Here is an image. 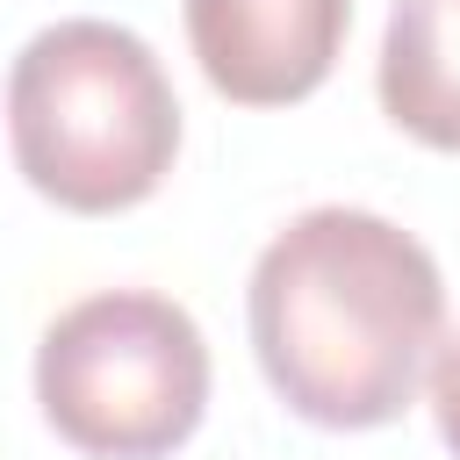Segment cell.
<instances>
[{
    "label": "cell",
    "mask_w": 460,
    "mask_h": 460,
    "mask_svg": "<svg viewBox=\"0 0 460 460\" xmlns=\"http://www.w3.org/2000/svg\"><path fill=\"white\" fill-rule=\"evenodd\" d=\"M352 29V0H187V43L237 108H288L316 93Z\"/></svg>",
    "instance_id": "277c9868"
},
{
    "label": "cell",
    "mask_w": 460,
    "mask_h": 460,
    "mask_svg": "<svg viewBox=\"0 0 460 460\" xmlns=\"http://www.w3.org/2000/svg\"><path fill=\"white\" fill-rule=\"evenodd\" d=\"M7 137L29 187L72 216L158 194L180 151V101L151 43L122 22H50L7 72Z\"/></svg>",
    "instance_id": "7a4b0ae2"
},
{
    "label": "cell",
    "mask_w": 460,
    "mask_h": 460,
    "mask_svg": "<svg viewBox=\"0 0 460 460\" xmlns=\"http://www.w3.org/2000/svg\"><path fill=\"white\" fill-rule=\"evenodd\" d=\"M446 331L431 252L374 208H309L252 266V345L273 395L323 431L410 410Z\"/></svg>",
    "instance_id": "6da1fadb"
},
{
    "label": "cell",
    "mask_w": 460,
    "mask_h": 460,
    "mask_svg": "<svg viewBox=\"0 0 460 460\" xmlns=\"http://www.w3.org/2000/svg\"><path fill=\"white\" fill-rule=\"evenodd\" d=\"M431 417L460 460V338H438V352H431Z\"/></svg>",
    "instance_id": "8992f818"
},
{
    "label": "cell",
    "mask_w": 460,
    "mask_h": 460,
    "mask_svg": "<svg viewBox=\"0 0 460 460\" xmlns=\"http://www.w3.org/2000/svg\"><path fill=\"white\" fill-rule=\"evenodd\" d=\"M381 108L431 151H460V0H395L381 36Z\"/></svg>",
    "instance_id": "5b68a950"
},
{
    "label": "cell",
    "mask_w": 460,
    "mask_h": 460,
    "mask_svg": "<svg viewBox=\"0 0 460 460\" xmlns=\"http://www.w3.org/2000/svg\"><path fill=\"white\" fill-rule=\"evenodd\" d=\"M36 402L93 460H165L208 410L201 323L144 288L86 295L36 345Z\"/></svg>",
    "instance_id": "3957f363"
}]
</instances>
